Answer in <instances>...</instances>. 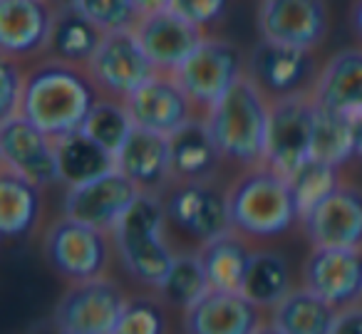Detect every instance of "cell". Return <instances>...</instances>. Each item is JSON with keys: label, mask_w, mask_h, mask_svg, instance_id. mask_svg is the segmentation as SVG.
I'll list each match as a JSON object with an SVG mask.
<instances>
[{"label": "cell", "mask_w": 362, "mask_h": 334, "mask_svg": "<svg viewBox=\"0 0 362 334\" xmlns=\"http://www.w3.org/2000/svg\"><path fill=\"white\" fill-rule=\"evenodd\" d=\"M355 119V154L357 159H362V112L352 117Z\"/></svg>", "instance_id": "obj_41"}, {"label": "cell", "mask_w": 362, "mask_h": 334, "mask_svg": "<svg viewBox=\"0 0 362 334\" xmlns=\"http://www.w3.org/2000/svg\"><path fill=\"white\" fill-rule=\"evenodd\" d=\"M340 169L342 166L327 164V161L310 156V159H305L291 176H288L293 193H296L300 218H303V213H308L313 205H317L325 196H330L332 191L342 184Z\"/></svg>", "instance_id": "obj_33"}, {"label": "cell", "mask_w": 362, "mask_h": 334, "mask_svg": "<svg viewBox=\"0 0 362 334\" xmlns=\"http://www.w3.org/2000/svg\"><path fill=\"white\" fill-rule=\"evenodd\" d=\"M320 67L322 65L317 62L315 50L283 45V42H273L266 37H261L246 55V75L271 100L313 92Z\"/></svg>", "instance_id": "obj_8"}, {"label": "cell", "mask_w": 362, "mask_h": 334, "mask_svg": "<svg viewBox=\"0 0 362 334\" xmlns=\"http://www.w3.org/2000/svg\"><path fill=\"white\" fill-rule=\"evenodd\" d=\"M60 156V184L80 186L117 169V156L82 129L57 139Z\"/></svg>", "instance_id": "obj_27"}, {"label": "cell", "mask_w": 362, "mask_h": 334, "mask_svg": "<svg viewBox=\"0 0 362 334\" xmlns=\"http://www.w3.org/2000/svg\"><path fill=\"white\" fill-rule=\"evenodd\" d=\"M87 72L105 97L127 100L159 70L149 60L134 28H122L105 32L95 57L87 65Z\"/></svg>", "instance_id": "obj_9"}, {"label": "cell", "mask_w": 362, "mask_h": 334, "mask_svg": "<svg viewBox=\"0 0 362 334\" xmlns=\"http://www.w3.org/2000/svg\"><path fill=\"white\" fill-rule=\"evenodd\" d=\"M169 154L174 181H214L226 161L204 114L169 134Z\"/></svg>", "instance_id": "obj_22"}, {"label": "cell", "mask_w": 362, "mask_h": 334, "mask_svg": "<svg viewBox=\"0 0 362 334\" xmlns=\"http://www.w3.org/2000/svg\"><path fill=\"white\" fill-rule=\"evenodd\" d=\"M253 253L256 250L251 245V238L238 233L236 228L199 245V255L211 287L226 290V292H243Z\"/></svg>", "instance_id": "obj_24"}, {"label": "cell", "mask_w": 362, "mask_h": 334, "mask_svg": "<svg viewBox=\"0 0 362 334\" xmlns=\"http://www.w3.org/2000/svg\"><path fill=\"white\" fill-rule=\"evenodd\" d=\"M57 8L52 0H0V52L28 60L47 52Z\"/></svg>", "instance_id": "obj_18"}, {"label": "cell", "mask_w": 362, "mask_h": 334, "mask_svg": "<svg viewBox=\"0 0 362 334\" xmlns=\"http://www.w3.org/2000/svg\"><path fill=\"white\" fill-rule=\"evenodd\" d=\"M228 8H231V0H171V11L206 32L226 20Z\"/></svg>", "instance_id": "obj_37"}, {"label": "cell", "mask_w": 362, "mask_h": 334, "mask_svg": "<svg viewBox=\"0 0 362 334\" xmlns=\"http://www.w3.org/2000/svg\"><path fill=\"white\" fill-rule=\"evenodd\" d=\"M310 156L335 166H345L350 159H355V119L315 102V131H313Z\"/></svg>", "instance_id": "obj_30"}, {"label": "cell", "mask_w": 362, "mask_h": 334, "mask_svg": "<svg viewBox=\"0 0 362 334\" xmlns=\"http://www.w3.org/2000/svg\"><path fill=\"white\" fill-rule=\"evenodd\" d=\"M134 6L139 11V16H154V13L169 11L171 0H134Z\"/></svg>", "instance_id": "obj_39"}, {"label": "cell", "mask_w": 362, "mask_h": 334, "mask_svg": "<svg viewBox=\"0 0 362 334\" xmlns=\"http://www.w3.org/2000/svg\"><path fill=\"white\" fill-rule=\"evenodd\" d=\"M303 285L337 309L362 302V248H313Z\"/></svg>", "instance_id": "obj_17"}, {"label": "cell", "mask_w": 362, "mask_h": 334, "mask_svg": "<svg viewBox=\"0 0 362 334\" xmlns=\"http://www.w3.org/2000/svg\"><path fill=\"white\" fill-rule=\"evenodd\" d=\"M164 307L149 297H127L124 312L117 324V332L122 334H159L166 332Z\"/></svg>", "instance_id": "obj_34"}, {"label": "cell", "mask_w": 362, "mask_h": 334, "mask_svg": "<svg viewBox=\"0 0 362 334\" xmlns=\"http://www.w3.org/2000/svg\"><path fill=\"white\" fill-rule=\"evenodd\" d=\"M100 97L102 92L87 67L50 57L28 70L21 114L60 139L82 129Z\"/></svg>", "instance_id": "obj_1"}, {"label": "cell", "mask_w": 362, "mask_h": 334, "mask_svg": "<svg viewBox=\"0 0 362 334\" xmlns=\"http://www.w3.org/2000/svg\"><path fill=\"white\" fill-rule=\"evenodd\" d=\"M332 332H362V302L337 309L335 329Z\"/></svg>", "instance_id": "obj_38"}, {"label": "cell", "mask_w": 362, "mask_h": 334, "mask_svg": "<svg viewBox=\"0 0 362 334\" xmlns=\"http://www.w3.org/2000/svg\"><path fill=\"white\" fill-rule=\"evenodd\" d=\"M337 307L310 287H293L276 307L268 309V329L283 334H330Z\"/></svg>", "instance_id": "obj_25"}, {"label": "cell", "mask_w": 362, "mask_h": 334, "mask_svg": "<svg viewBox=\"0 0 362 334\" xmlns=\"http://www.w3.org/2000/svg\"><path fill=\"white\" fill-rule=\"evenodd\" d=\"M124 105L136 126L164 136L174 134L179 126L199 114L192 97L169 72H156L154 77H149L127 97Z\"/></svg>", "instance_id": "obj_16"}, {"label": "cell", "mask_w": 362, "mask_h": 334, "mask_svg": "<svg viewBox=\"0 0 362 334\" xmlns=\"http://www.w3.org/2000/svg\"><path fill=\"white\" fill-rule=\"evenodd\" d=\"M75 8L85 13L90 20H95L105 32L134 28L141 18L134 0H77Z\"/></svg>", "instance_id": "obj_35"}, {"label": "cell", "mask_w": 362, "mask_h": 334, "mask_svg": "<svg viewBox=\"0 0 362 334\" xmlns=\"http://www.w3.org/2000/svg\"><path fill=\"white\" fill-rule=\"evenodd\" d=\"M42 213V186L11 169H0V233L21 240L35 230Z\"/></svg>", "instance_id": "obj_26"}, {"label": "cell", "mask_w": 362, "mask_h": 334, "mask_svg": "<svg viewBox=\"0 0 362 334\" xmlns=\"http://www.w3.org/2000/svg\"><path fill=\"white\" fill-rule=\"evenodd\" d=\"M194 334H251L263 327V309L243 292L209 290L181 319Z\"/></svg>", "instance_id": "obj_20"}, {"label": "cell", "mask_w": 362, "mask_h": 334, "mask_svg": "<svg viewBox=\"0 0 362 334\" xmlns=\"http://www.w3.org/2000/svg\"><path fill=\"white\" fill-rule=\"evenodd\" d=\"M139 193V186L127 179L119 169H115L87 184L67 186L62 213L112 233V228L119 223Z\"/></svg>", "instance_id": "obj_15"}, {"label": "cell", "mask_w": 362, "mask_h": 334, "mask_svg": "<svg viewBox=\"0 0 362 334\" xmlns=\"http://www.w3.org/2000/svg\"><path fill=\"white\" fill-rule=\"evenodd\" d=\"M52 6H55L57 11H62V8H75L77 0H52Z\"/></svg>", "instance_id": "obj_42"}, {"label": "cell", "mask_w": 362, "mask_h": 334, "mask_svg": "<svg viewBox=\"0 0 362 334\" xmlns=\"http://www.w3.org/2000/svg\"><path fill=\"white\" fill-rule=\"evenodd\" d=\"M117 169L141 191L164 193L174 184L169 154V136L134 126L129 139L117 151Z\"/></svg>", "instance_id": "obj_21"}, {"label": "cell", "mask_w": 362, "mask_h": 334, "mask_svg": "<svg viewBox=\"0 0 362 334\" xmlns=\"http://www.w3.org/2000/svg\"><path fill=\"white\" fill-rule=\"evenodd\" d=\"M166 223L169 218L164 193L141 191L119 223L112 228V243L122 268L141 287L159 290L176 260V253L164 235Z\"/></svg>", "instance_id": "obj_3"}, {"label": "cell", "mask_w": 362, "mask_h": 334, "mask_svg": "<svg viewBox=\"0 0 362 334\" xmlns=\"http://www.w3.org/2000/svg\"><path fill=\"white\" fill-rule=\"evenodd\" d=\"M313 100L320 107L360 114L362 112V47H345L322 62L320 75L313 85Z\"/></svg>", "instance_id": "obj_23"}, {"label": "cell", "mask_w": 362, "mask_h": 334, "mask_svg": "<svg viewBox=\"0 0 362 334\" xmlns=\"http://www.w3.org/2000/svg\"><path fill=\"white\" fill-rule=\"evenodd\" d=\"M0 161L42 189L60 184L57 139L33 124L25 114L0 119Z\"/></svg>", "instance_id": "obj_12"}, {"label": "cell", "mask_w": 362, "mask_h": 334, "mask_svg": "<svg viewBox=\"0 0 362 334\" xmlns=\"http://www.w3.org/2000/svg\"><path fill=\"white\" fill-rule=\"evenodd\" d=\"M226 198L231 228L251 240H276L300 223L291 181L268 164L243 169L226 189Z\"/></svg>", "instance_id": "obj_2"}, {"label": "cell", "mask_w": 362, "mask_h": 334, "mask_svg": "<svg viewBox=\"0 0 362 334\" xmlns=\"http://www.w3.org/2000/svg\"><path fill=\"white\" fill-rule=\"evenodd\" d=\"M293 290L291 265L278 250H256L246 275L243 294L261 309H271Z\"/></svg>", "instance_id": "obj_29"}, {"label": "cell", "mask_w": 362, "mask_h": 334, "mask_svg": "<svg viewBox=\"0 0 362 334\" xmlns=\"http://www.w3.org/2000/svg\"><path fill=\"white\" fill-rule=\"evenodd\" d=\"M315 100L310 92L271 100L266 164L291 176L313 154Z\"/></svg>", "instance_id": "obj_10"}, {"label": "cell", "mask_w": 362, "mask_h": 334, "mask_svg": "<svg viewBox=\"0 0 362 334\" xmlns=\"http://www.w3.org/2000/svg\"><path fill=\"white\" fill-rule=\"evenodd\" d=\"M209 290H211V282H209L202 255L197 250V253H176L174 265H171L169 275H166V280L156 292L166 304L187 312Z\"/></svg>", "instance_id": "obj_31"}, {"label": "cell", "mask_w": 362, "mask_h": 334, "mask_svg": "<svg viewBox=\"0 0 362 334\" xmlns=\"http://www.w3.org/2000/svg\"><path fill=\"white\" fill-rule=\"evenodd\" d=\"M300 228L310 248H362V189L342 181L303 213Z\"/></svg>", "instance_id": "obj_13"}, {"label": "cell", "mask_w": 362, "mask_h": 334, "mask_svg": "<svg viewBox=\"0 0 362 334\" xmlns=\"http://www.w3.org/2000/svg\"><path fill=\"white\" fill-rule=\"evenodd\" d=\"M124 304V290L105 275L70 282L55 304L52 324L67 334H115Z\"/></svg>", "instance_id": "obj_7"}, {"label": "cell", "mask_w": 362, "mask_h": 334, "mask_svg": "<svg viewBox=\"0 0 362 334\" xmlns=\"http://www.w3.org/2000/svg\"><path fill=\"white\" fill-rule=\"evenodd\" d=\"M149 60L159 72L174 75L179 65L197 50L199 42L206 37V30L194 25L192 20L181 18L179 13L161 11L154 16H141L134 25Z\"/></svg>", "instance_id": "obj_19"}, {"label": "cell", "mask_w": 362, "mask_h": 334, "mask_svg": "<svg viewBox=\"0 0 362 334\" xmlns=\"http://www.w3.org/2000/svg\"><path fill=\"white\" fill-rule=\"evenodd\" d=\"M166 218L199 245L231 230L226 191L214 181H174L164 191Z\"/></svg>", "instance_id": "obj_11"}, {"label": "cell", "mask_w": 362, "mask_h": 334, "mask_svg": "<svg viewBox=\"0 0 362 334\" xmlns=\"http://www.w3.org/2000/svg\"><path fill=\"white\" fill-rule=\"evenodd\" d=\"M112 250L115 243L110 230L95 228L65 213L52 220L42 235L47 265L67 282L102 278L110 268Z\"/></svg>", "instance_id": "obj_5"}, {"label": "cell", "mask_w": 362, "mask_h": 334, "mask_svg": "<svg viewBox=\"0 0 362 334\" xmlns=\"http://www.w3.org/2000/svg\"><path fill=\"white\" fill-rule=\"evenodd\" d=\"M134 126L136 124H134V119H132L129 109H127L124 100H115V97L102 95L100 100H97V105L92 107L90 114H87L85 124H82V131L117 156V151L124 146V141L129 139Z\"/></svg>", "instance_id": "obj_32"}, {"label": "cell", "mask_w": 362, "mask_h": 334, "mask_svg": "<svg viewBox=\"0 0 362 334\" xmlns=\"http://www.w3.org/2000/svg\"><path fill=\"white\" fill-rule=\"evenodd\" d=\"M102 37H105V30L95 20H90L82 11L62 8V11H57V20L55 28H52L47 52H50V57H57V60L87 67L92 57H95Z\"/></svg>", "instance_id": "obj_28"}, {"label": "cell", "mask_w": 362, "mask_h": 334, "mask_svg": "<svg viewBox=\"0 0 362 334\" xmlns=\"http://www.w3.org/2000/svg\"><path fill=\"white\" fill-rule=\"evenodd\" d=\"M174 77L204 114L246 77V55L231 40L206 35Z\"/></svg>", "instance_id": "obj_6"}, {"label": "cell", "mask_w": 362, "mask_h": 334, "mask_svg": "<svg viewBox=\"0 0 362 334\" xmlns=\"http://www.w3.org/2000/svg\"><path fill=\"white\" fill-rule=\"evenodd\" d=\"M204 119L226 161L243 169L266 164L271 97L248 75L223 100L204 112Z\"/></svg>", "instance_id": "obj_4"}, {"label": "cell", "mask_w": 362, "mask_h": 334, "mask_svg": "<svg viewBox=\"0 0 362 334\" xmlns=\"http://www.w3.org/2000/svg\"><path fill=\"white\" fill-rule=\"evenodd\" d=\"M350 25H352L355 35L360 37V42H362V0H352V8H350Z\"/></svg>", "instance_id": "obj_40"}, {"label": "cell", "mask_w": 362, "mask_h": 334, "mask_svg": "<svg viewBox=\"0 0 362 334\" xmlns=\"http://www.w3.org/2000/svg\"><path fill=\"white\" fill-rule=\"evenodd\" d=\"M256 25L261 37L317 50L330 30L325 0H261Z\"/></svg>", "instance_id": "obj_14"}, {"label": "cell", "mask_w": 362, "mask_h": 334, "mask_svg": "<svg viewBox=\"0 0 362 334\" xmlns=\"http://www.w3.org/2000/svg\"><path fill=\"white\" fill-rule=\"evenodd\" d=\"M25 77L21 60L3 57L0 60V119L16 117L23 112V97H25Z\"/></svg>", "instance_id": "obj_36"}]
</instances>
